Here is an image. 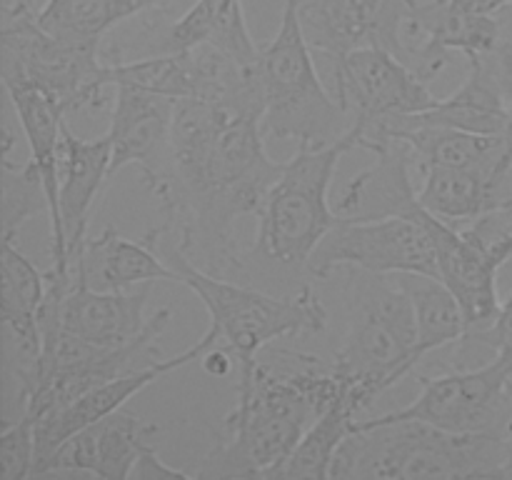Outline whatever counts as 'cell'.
<instances>
[{
	"label": "cell",
	"instance_id": "obj_15",
	"mask_svg": "<svg viewBox=\"0 0 512 480\" xmlns=\"http://www.w3.org/2000/svg\"><path fill=\"white\" fill-rule=\"evenodd\" d=\"M218 340H220L218 328L210 325V328L205 330L203 338H198V343L190 345V348L183 350L180 355L163 358L155 365L133 370V373L118 375V378L108 380V383H103L100 388L90 390L88 395L78 398L65 410L55 413L53 418L35 423V450H38V453H35L33 478H40V473H43L50 455H53L55 450L70 438V435L78 433V430L85 428V425L98 423V420L105 418V415L120 410L135 393H140V390H145L148 385H153L155 380H160L163 375L173 373V370L183 368V365L193 363V360H203L205 353H210V350L218 345Z\"/></svg>",
	"mask_w": 512,
	"mask_h": 480
},
{
	"label": "cell",
	"instance_id": "obj_14",
	"mask_svg": "<svg viewBox=\"0 0 512 480\" xmlns=\"http://www.w3.org/2000/svg\"><path fill=\"white\" fill-rule=\"evenodd\" d=\"M158 433L160 428L155 423H145L135 413L120 408L70 435L50 455L40 475L128 480L133 478L138 460L153 448V438Z\"/></svg>",
	"mask_w": 512,
	"mask_h": 480
},
{
	"label": "cell",
	"instance_id": "obj_24",
	"mask_svg": "<svg viewBox=\"0 0 512 480\" xmlns=\"http://www.w3.org/2000/svg\"><path fill=\"white\" fill-rule=\"evenodd\" d=\"M400 283L405 285L413 300L420 358H425L430 350L465 338L468 320L458 298L443 280L430 278V275H403Z\"/></svg>",
	"mask_w": 512,
	"mask_h": 480
},
{
	"label": "cell",
	"instance_id": "obj_33",
	"mask_svg": "<svg viewBox=\"0 0 512 480\" xmlns=\"http://www.w3.org/2000/svg\"><path fill=\"white\" fill-rule=\"evenodd\" d=\"M233 363H235L233 353H230L228 348H213L210 353H205L203 358L205 370H208L210 375H225Z\"/></svg>",
	"mask_w": 512,
	"mask_h": 480
},
{
	"label": "cell",
	"instance_id": "obj_1",
	"mask_svg": "<svg viewBox=\"0 0 512 480\" xmlns=\"http://www.w3.org/2000/svg\"><path fill=\"white\" fill-rule=\"evenodd\" d=\"M263 115L200 98L175 100L168 180L155 193L175 250L193 265L223 278L243 268L235 220L263 210L283 173L265 153Z\"/></svg>",
	"mask_w": 512,
	"mask_h": 480
},
{
	"label": "cell",
	"instance_id": "obj_29",
	"mask_svg": "<svg viewBox=\"0 0 512 480\" xmlns=\"http://www.w3.org/2000/svg\"><path fill=\"white\" fill-rule=\"evenodd\" d=\"M465 338H470L473 343L485 345V348L498 350H512V295L503 300V308H500L498 318L493 320L485 328H475L465 333Z\"/></svg>",
	"mask_w": 512,
	"mask_h": 480
},
{
	"label": "cell",
	"instance_id": "obj_6",
	"mask_svg": "<svg viewBox=\"0 0 512 480\" xmlns=\"http://www.w3.org/2000/svg\"><path fill=\"white\" fill-rule=\"evenodd\" d=\"M165 260L178 273V283L193 290L210 315L225 348L233 353L235 368L250 370L258 363V350L280 338L303 333H323L328 328V310L310 285L290 298H275L245 285L230 283L190 263L170 248Z\"/></svg>",
	"mask_w": 512,
	"mask_h": 480
},
{
	"label": "cell",
	"instance_id": "obj_31",
	"mask_svg": "<svg viewBox=\"0 0 512 480\" xmlns=\"http://www.w3.org/2000/svg\"><path fill=\"white\" fill-rule=\"evenodd\" d=\"M133 478H145V480H155V478H190V473H185V470L180 468H173V465L165 463L163 458L158 455V450L153 448L148 450V453L143 455V458L138 460V465H135L133 470Z\"/></svg>",
	"mask_w": 512,
	"mask_h": 480
},
{
	"label": "cell",
	"instance_id": "obj_26",
	"mask_svg": "<svg viewBox=\"0 0 512 480\" xmlns=\"http://www.w3.org/2000/svg\"><path fill=\"white\" fill-rule=\"evenodd\" d=\"M45 273L25 258L13 240H3V260H0V310H20L38 315L45 298Z\"/></svg>",
	"mask_w": 512,
	"mask_h": 480
},
{
	"label": "cell",
	"instance_id": "obj_8",
	"mask_svg": "<svg viewBox=\"0 0 512 480\" xmlns=\"http://www.w3.org/2000/svg\"><path fill=\"white\" fill-rule=\"evenodd\" d=\"M0 78L3 85L43 88L63 105L65 115L100 110L108 90L103 48L55 38L40 25L30 0H18L3 10Z\"/></svg>",
	"mask_w": 512,
	"mask_h": 480
},
{
	"label": "cell",
	"instance_id": "obj_5",
	"mask_svg": "<svg viewBox=\"0 0 512 480\" xmlns=\"http://www.w3.org/2000/svg\"><path fill=\"white\" fill-rule=\"evenodd\" d=\"M360 148V125L350 123L345 135L328 145H298L293 158L270 188L258 215L255 253L290 268L308 265L320 240L338 225L340 215L330 208V185L340 158Z\"/></svg>",
	"mask_w": 512,
	"mask_h": 480
},
{
	"label": "cell",
	"instance_id": "obj_3",
	"mask_svg": "<svg viewBox=\"0 0 512 480\" xmlns=\"http://www.w3.org/2000/svg\"><path fill=\"white\" fill-rule=\"evenodd\" d=\"M333 480L512 478V433H453L425 420H355Z\"/></svg>",
	"mask_w": 512,
	"mask_h": 480
},
{
	"label": "cell",
	"instance_id": "obj_7",
	"mask_svg": "<svg viewBox=\"0 0 512 480\" xmlns=\"http://www.w3.org/2000/svg\"><path fill=\"white\" fill-rule=\"evenodd\" d=\"M260 80L265 95L263 128L273 138L328 145L350 128V115L320 80L295 0H285L278 33L260 48Z\"/></svg>",
	"mask_w": 512,
	"mask_h": 480
},
{
	"label": "cell",
	"instance_id": "obj_9",
	"mask_svg": "<svg viewBox=\"0 0 512 480\" xmlns=\"http://www.w3.org/2000/svg\"><path fill=\"white\" fill-rule=\"evenodd\" d=\"M373 420H425L453 433H512V350H498L480 368L420 378V395Z\"/></svg>",
	"mask_w": 512,
	"mask_h": 480
},
{
	"label": "cell",
	"instance_id": "obj_11",
	"mask_svg": "<svg viewBox=\"0 0 512 480\" xmlns=\"http://www.w3.org/2000/svg\"><path fill=\"white\" fill-rule=\"evenodd\" d=\"M330 70L333 93L350 115V123L408 118L440 100L408 63L383 45H360L330 65Z\"/></svg>",
	"mask_w": 512,
	"mask_h": 480
},
{
	"label": "cell",
	"instance_id": "obj_25",
	"mask_svg": "<svg viewBox=\"0 0 512 480\" xmlns=\"http://www.w3.org/2000/svg\"><path fill=\"white\" fill-rule=\"evenodd\" d=\"M43 210H48V195L33 160L15 165L3 155V240H15L18 230Z\"/></svg>",
	"mask_w": 512,
	"mask_h": 480
},
{
	"label": "cell",
	"instance_id": "obj_21",
	"mask_svg": "<svg viewBox=\"0 0 512 480\" xmlns=\"http://www.w3.org/2000/svg\"><path fill=\"white\" fill-rule=\"evenodd\" d=\"M420 173H423V188L418 193L420 205L445 223H475L495 213L512 215V170L488 173L475 168L430 165Z\"/></svg>",
	"mask_w": 512,
	"mask_h": 480
},
{
	"label": "cell",
	"instance_id": "obj_32",
	"mask_svg": "<svg viewBox=\"0 0 512 480\" xmlns=\"http://www.w3.org/2000/svg\"><path fill=\"white\" fill-rule=\"evenodd\" d=\"M450 8L470 15H495L512 8V0H453Z\"/></svg>",
	"mask_w": 512,
	"mask_h": 480
},
{
	"label": "cell",
	"instance_id": "obj_18",
	"mask_svg": "<svg viewBox=\"0 0 512 480\" xmlns=\"http://www.w3.org/2000/svg\"><path fill=\"white\" fill-rule=\"evenodd\" d=\"M150 283L140 290H95L73 273L58 310L60 328L103 348H123L143 335Z\"/></svg>",
	"mask_w": 512,
	"mask_h": 480
},
{
	"label": "cell",
	"instance_id": "obj_23",
	"mask_svg": "<svg viewBox=\"0 0 512 480\" xmlns=\"http://www.w3.org/2000/svg\"><path fill=\"white\" fill-rule=\"evenodd\" d=\"M363 403L348 390L343 393L313 420L305 435L300 438L298 448L288 458V463L278 470L275 478H310L325 480L330 478V468L338 455L343 440L353 433V425L358 415L363 413Z\"/></svg>",
	"mask_w": 512,
	"mask_h": 480
},
{
	"label": "cell",
	"instance_id": "obj_20",
	"mask_svg": "<svg viewBox=\"0 0 512 480\" xmlns=\"http://www.w3.org/2000/svg\"><path fill=\"white\" fill-rule=\"evenodd\" d=\"M110 148L108 133L100 138H78L68 123H63V148H60V220H63L68 263L80 253L88 240V220L98 193L108 183Z\"/></svg>",
	"mask_w": 512,
	"mask_h": 480
},
{
	"label": "cell",
	"instance_id": "obj_2",
	"mask_svg": "<svg viewBox=\"0 0 512 480\" xmlns=\"http://www.w3.org/2000/svg\"><path fill=\"white\" fill-rule=\"evenodd\" d=\"M335 365L293 353L278 365L238 370V403L223 423V438L195 478H275L313 420L343 393Z\"/></svg>",
	"mask_w": 512,
	"mask_h": 480
},
{
	"label": "cell",
	"instance_id": "obj_30",
	"mask_svg": "<svg viewBox=\"0 0 512 480\" xmlns=\"http://www.w3.org/2000/svg\"><path fill=\"white\" fill-rule=\"evenodd\" d=\"M483 58L488 60L490 70H493V75L498 78L500 88L505 90V95H508L512 103V33L503 35L498 48L490 55H483Z\"/></svg>",
	"mask_w": 512,
	"mask_h": 480
},
{
	"label": "cell",
	"instance_id": "obj_17",
	"mask_svg": "<svg viewBox=\"0 0 512 480\" xmlns=\"http://www.w3.org/2000/svg\"><path fill=\"white\" fill-rule=\"evenodd\" d=\"M373 163L345 183L335 203V213L348 220L410 218L423 210L415 185L410 180V165L415 155L395 138H380L370 145Z\"/></svg>",
	"mask_w": 512,
	"mask_h": 480
},
{
	"label": "cell",
	"instance_id": "obj_10",
	"mask_svg": "<svg viewBox=\"0 0 512 480\" xmlns=\"http://www.w3.org/2000/svg\"><path fill=\"white\" fill-rule=\"evenodd\" d=\"M308 268L315 278H328L340 268L440 278L433 238L420 220L410 218H340L310 255Z\"/></svg>",
	"mask_w": 512,
	"mask_h": 480
},
{
	"label": "cell",
	"instance_id": "obj_28",
	"mask_svg": "<svg viewBox=\"0 0 512 480\" xmlns=\"http://www.w3.org/2000/svg\"><path fill=\"white\" fill-rule=\"evenodd\" d=\"M35 423L23 415L3 423L0 433V478L28 480L35 473Z\"/></svg>",
	"mask_w": 512,
	"mask_h": 480
},
{
	"label": "cell",
	"instance_id": "obj_27",
	"mask_svg": "<svg viewBox=\"0 0 512 480\" xmlns=\"http://www.w3.org/2000/svg\"><path fill=\"white\" fill-rule=\"evenodd\" d=\"M438 43L463 55H490L503 40V25L493 15H470L450 8L440 20Z\"/></svg>",
	"mask_w": 512,
	"mask_h": 480
},
{
	"label": "cell",
	"instance_id": "obj_35",
	"mask_svg": "<svg viewBox=\"0 0 512 480\" xmlns=\"http://www.w3.org/2000/svg\"><path fill=\"white\" fill-rule=\"evenodd\" d=\"M180 3H183V5H185V8H188V5H190V3H193V0H180Z\"/></svg>",
	"mask_w": 512,
	"mask_h": 480
},
{
	"label": "cell",
	"instance_id": "obj_22",
	"mask_svg": "<svg viewBox=\"0 0 512 480\" xmlns=\"http://www.w3.org/2000/svg\"><path fill=\"white\" fill-rule=\"evenodd\" d=\"M470 73L465 83L448 98H440L433 108L423 113L395 118L403 123L420 125H445V128L468 130L480 135H505L510 125L512 103L500 88L498 78L490 70L483 55H465Z\"/></svg>",
	"mask_w": 512,
	"mask_h": 480
},
{
	"label": "cell",
	"instance_id": "obj_4",
	"mask_svg": "<svg viewBox=\"0 0 512 480\" xmlns=\"http://www.w3.org/2000/svg\"><path fill=\"white\" fill-rule=\"evenodd\" d=\"M348 270V330L333 365L350 393L368 408L423 358L418 355L413 300L405 285L390 280V275Z\"/></svg>",
	"mask_w": 512,
	"mask_h": 480
},
{
	"label": "cell",
	"instance_id": "obj_13",
	"mask_svg": "<svg viewBox=\"0 0 512 480\" xmlns=\"http://www.w3.org/2000/svg\"><path fill=\"white\" fill-rule=\"evenodd\" d=\"M415 220H420L433 238L440 280L458 298L468 320V330L493 323L503 308L498 293V273L505 265L503 260L473 225L458 228L425 208L415 215Z\"/></svg>",
	"mask_w": 512,
	"mask_h": 480
},
{
	"label": "cell",
	"instance_id": "obj_12",
	"mask_svg": "<svg viewBox=\"0 0 512 480\" xmlns=\"http://www.w3.org/2000/svg\"><path fill=\"white\" fill-rule=\"evenodd\" d=\"M175 100L150 90L118 85L110 110V175L125 165H138L150 193H158L168 180L173 153Z\"/></svg>",
	"mask_w": 512,
	"mask_h": 480
},
{
	"label": "cell",
	"instance_id": "obj_19",
	"mask_svg": "<svg viewBox=\"0 0 512 480\" xmlns=\"http://www.w3.org/2000/svg\"><path fill=\"white\" fill-rule=\"evenodd\" d=\"M70 273L95 290H133L153 280L178 283L173 265L160 260L155 228L145 238L130 240L108 225L100 235L85 240L80 253L70 260Z\"/></svg>",
	"mask_w": 512,
	"mask_h": 480
},
{
	"label": "cell",
	"instance_id": "obj_34",
	"mask_svg": "<svg viewBox=\"0 0 512 480\" xmlns=\"http://www.w3.org/2000/svg\"><path fill=\"white\" fill-rule=\"evenodd\" d=\"M505 140H508V148L512 150V110H510V125H508V133H505Z\"/></svg>",
	"mask_w": 512,
	"mask_h": 480
},
{
	"label": "cell",
	"instance_id": "obj_16",
	"mask_svg": "<svg viewBox=\"0 0 512 480\" xmlns=\"http://www.w3.org/2000/svg\"><path fill=\"white\" fill-rule=\"evenodd\" d=\"M10 105L18 115V125L23 130L30 148V160L43 178L45 195H48V223H50V273L58 278H73L68 263V243H65L63 220H60V148H63V123L65 108L45 93L43 88L25 83L5 85Z\"/></svg>",
	"mask_w": 512,
	"mask_h": 480
}]
</instances>
